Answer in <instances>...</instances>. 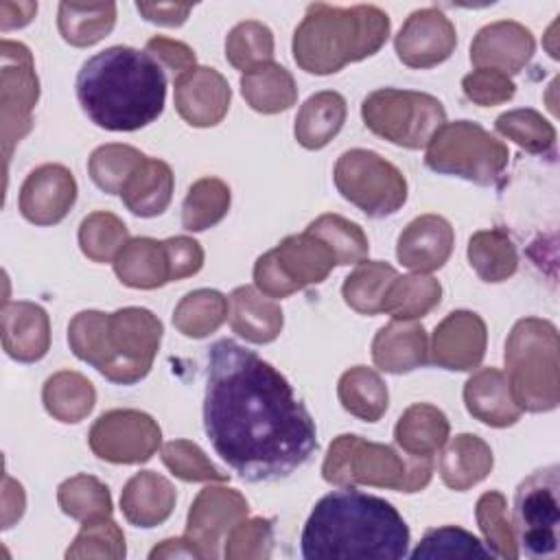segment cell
I'll list each match as a JSON object with an SVG mask.
<instances>
[{
    "label": "cell",
    "mask_w": 560,
    "mask_h": 560,
    "mask_svg": "<svg viewBox=\"0 0 560 560\" xmlns=\"http://www.w3.org/2000/svg\"><path fill=\"white\" fill-rule=\"evenodd\" d=\"M374 365L389 374H407L429 361L427 330L418 322L392 319L372 339Z\"/></svg>",
    "instance_id": "cell-23"
},
{
    "label": "cell",
    "mask_w": 560,
    "mask_h": 560,
    "mask_svg": "<svg viewBox=\"0 0 560 560\" xmlns=\"http://www.w3.org/2000/svg\"><path fill=\"white\" fill-rule=\"evenodd\" d=\"M475 518L483 534V542L494 558L514 560L521 556L512 518L508 514V501L499 490H488L479 497L475 505Z\"/></svg>",
    "instance_id": "cell-41"
},
{
    "label": "cell",
    "mask_w": 560,
    "mask_h": 560,
    "mask_svg": "<svg viewBox=\"0 0 560 560\" xmlns=\"http://www.w3.org/2000/svg\"><path fill=\"white\" fill-rule=\"evenodd\" d=\"M438 472L442 481L457 492H464L483 481L492 466V448L472 433H459L438 451Z\"/></svg>",
    "instance_id": "cell-26"
},
{
    "label": "cell",
    "mask_w": 560,
    "mask_h": 560,
    "mask_svg": "<svg viewBox=\"0 0 560 560\" xmlns=\"http://www.w3.org/2000/svg\"><path fill=\"white\" fill-rule=\"evenodd\" d=\"M144 160L147 155L136 147L109 142L92 151L88 160V173L103 192L120 195L125 182Z\"/></svg>",
    "instance_id": "cell-43"
},
{
    "label": "cell",
    "mask_w": 560,
    "mask_h": 560,
    "mask_svg": "<svg viewBox=\"0 0 560 560\" xmlns=\"http://www.w3.org/2000/svg\"><path fill=\"white\" fill-rule=\"evenodd\" d=\"M77 201V179L63 164H42L20 188V212L28 223L55 225Z\"/></svg>",
    "instance_id": "cell-18"
},
{
    "label": "cell",
    "mask_w": 560,
    "mask_h": 560,
    "mask_svg": "<svg viewBox=\"0 0 560 560\" xmlns=\"http://www.w3.org/2000/svg\"><path fill=\"white\" fill-rule=\"evenodd\" d=\"M455 46V26L435 7L413 11L394 39L398 59L409 68H433L446 61Z\"/></svg>",
    "instance_id": "cell-16"
},
{
    "label": "cell",
    "mask_w": 560,
    "mask_h": 560,
    "mask_svg": "<svg viewBox=\"0 0 560 560\" xmlns=\"http://www.w3.org/2000/svg\"><path fill=\"white\" fill-rule=\"evenodd\" d=\"M175 177L164 160L147 158L125 182L120 197L129 212L136 217H158L173 199Z\"/></svg>",
    "instance_id": "cell-29"
},
{
    "label": "cell",
    "mask_w": 560,
    "mask_h": 560,
    "mask_svg": "<svg viewBox=\"0 0 560 560\" xmlns=\"http://www.w3.org/2000/svg\"><path fill=\"white\" fill-rule=\"evenodd\" d=\"M42 402L46 411L66 424L81 422L94 409V385L79 372L61 370L46 378L42 389Z\"/></svg>",
    "instance_id": "cell-34"
},
{
    "label": "cell",
    "mask_w": 560,
    "mask_h": 560,
    "mask_svg": "<svg viewBox=\"0 0 560 560\" xmlns=\"http://www.w3.org/2000/svg\"><path fill=\"white\" fill-rule=\"evenodd\" d=\"M488 343V328L472 311L448 313L433 330L429 361L444 370L468 372L479 368Z\"/></svg>",
    "instance_id": "cell-17"
},
{
    "label": "cell",
    "mask_w": 560,
    "mask_h": 560,
    "mask_svg": "<svg viewBox=\"0 0 560 560\" xmlns=\"http://www.w3.org/2000/svg\"><path fill=\"white\" fill-rule=\"evenodd\" d=\"M300 542L306 560H396L407 556L409 527L389 501L341 488L315 503Z\"/></svg>",
    "instance_id": "cell-2"
},
{
    "label": "cell",
    "mask_w": 560,
    "mask_h": 560,
    "mask_svg": "<svg viewBox=\"0 0 560 560\" xmlns=\"http://www.w3.org/2000/svg\"><path fill=\"white\" fill-rule=\"evenodd\" d=\"M337 396L348 413L365 422L381 420L389 405L385 381L376 370L365 365H354L341 374Z\"/></svg>",
    "instance_id": "cell-33"
},
{
    "label": "cell",
    "mask_w": 560,
    "mask_h": 560,
    "mask_svg": "<svg viewBox=\"0 0 560 560\" xmlns=\"http://www.w3.org/2000/svg\"><path fill=\"white\" fill-rule=\"evenodd\" d=\"M162 332V322L149 308L81 311L68 324V343L77 359L96 368L107 381L133 385L149 374Z\"/></svg>",
    "instance_id": "cell-4"
},
{
    "label": "cell",
    "mask_w": 560,
    "mask_h": 560,
    "mask_svg": "<svg viewBox=\"0 0 560 560\" xmlns=\"http://www.w3.org/2000/svg\"><path fill=\"white\" fill-rule=\"evenodd\" d=\"M273 551V521L254 516L238 521L223 540L228 560H267Z\"/></svg>",
    "instance_id": "cell-50"
},
{
    "label": "cell",
    "mask_w": 560,
    "mask_h": 560,
    "mask_svg": "<svg viewBox=\"0 0 560 560\" xmlns=\"http://www.w3.org/2000/svg\"><path fill=\"white\" fill-rule=\"evenodd\" d=\"M448 418L429 402H416L402 411L394 427V442L405 455L433 457L448 440Z\"/></svg>",
    "instance_id": "cell-28"
},
{
    "label": "cell",
    "mask_w": 560,
    "mask_h": 560,
    "mask_svg": "<svg viewBox=\"0 0 560 560\" xmlns=\"http://www.w3.org/2000/svg\"><path fill=\"white\" fill-rule=\"evenodd\" d=\"M127 241L129 230L122 219L105 210L88 214L79 225V247L92 262H114Z\"/></svg>",
    "instance_id": "cell-45"
},
{
    "label": "cell",
    "mask_w": 560,
    "mask_h": 560,
    "mask_svg": "<svg viewBox=\"0 0 560 560\" xmlns=\"http://www.w3.org/2000/svg\"><path fill=\"white\" fill-rule=\"evenodd\" d=\"M247 499L228 486H206L192 501L186 518V534L201 558H219L230 529L247 518Z\"/></svg>",
    "instance_id": "cell-15"
},
{
    "label": "cell",
    "mask_w": 560,
    "mask_h": 560,
    "mask_svg": "<svg viewBox=\"0 0 560 560\" xmlns=\"http://www.w3.org/2000/svg\"><path fill=\"white\" fill-rule=\"evenodd\" d=\"M2 140L4 155L31 131L33 107L39 98V79L31 50L11 39H2Z\"/></svg>",
    "instance_id": "cell-14"
},
{
    "label": "cell",
    "mask_w": 560,
    "mask_h": 560,
    "mask_svg": "<svg viewBox=\"0 0 560 560\" xmlns=\"http://www.w3.org/2000/svg\"><path fill=\"white\" fill-rule=\"evenodd\" d=\"M175 501V488L166 477L153 470H140L125 483L120 510L131 525L151 529L162 525L173 514Z\"/></svg>",
    "instance_id": "cell-25"
},
{
    "label": "cell",
    "mask_w": 560,
    "mask_h": 560,
    "mask_svg": "<svg viewBox=\"0 0 560 560\" xmlns=\"http://www.w3.org/2000/svg\"><path fill=\"white\" fill-rule=\"evenodd\" d=\"M232 330L252 343L273 341L284 324L282 308L256 287H236L228 300Z\"/></svg>",
    "instance_id": "cell-27"
},
{
    "label": "cell",
    "mask_w": 560,
    "mask_h": 560,
    "mask_svg": "<svg viewBox=\"0 0 560 560\" xmlns=\"http://www.w3.org/2000/svg\"><path fill=\"white\" fill-rule=\"evenodd\" d=\"M330 247L311 232L291 234L273 249L258 256L254 284L267 298H287L311 284H319L335 267Z\"/></svg>",
    "instance_id": "cell-11"
},
{
    "label": "cell",
    "mask_w": 560,
    "mask_h": 560,
    "mask_svg": "<svg viewBox=\"0 0 560 560\" xmlns=\"http://www.w3.org/2000/svg\"><path fill=\"white\" fill-rule=\"evenodd\" d=\"M392 22L374 4L332 7L315 2L293 33V59L311 74H332L372 57L389 37Z\"/></svg>",
    "instance_id": "cell-5"
},
{
    "label": "cell",
    "mask_w": 560,
    "mask_h": 560,
    "mask_svg": "<svg viewBox=\"0 0 560 560\" xmlns=\"http://www.w3.org/2000/svg\"><path fill=\"white\" fill-rule=\"evenodd\" d=\"M225 59L241 72H249L273 59V33L258 20L238 22L225 37Z\"/></svg>",
    "instance_id": "cell-46"
},
{
    "label": "cell",
    "mask_w": 560,
    "mask_h": 560,
    "mask_svg": "<svg viewBox=\"0 0 560 560\" xmlns=\"http://www.w3.org/2000/svg\"><path fill=\"white\" fill-rule=\"evenodd\" d=\"M138 13L162 26H179L186 22L188 13L192 11V4H175V2H138Z\"/></svg>",
    "instance_id": "cell-55"
},
{
    "label": "cell",
    "mask_w": 560,
    "mask_h": 560,
    "mask_svg": "<svg viewBox=\"0 0 560 560\" xmlns=\"http://www.w3.org/2000/svg\"><path fill=\"white\" fill-rule=\"evenodd\" d=\"M361 118L378 138L405 149H422L446 122V112L427 92L381 88L363 98Z\"/></svg>",
    "instance_id": "cell-9"
},
{
    "label": "cell",
    "mask_w": 560,
    "mask_h": 560,
    "mask_svg": "<svg viewBox=\"0 0 560 560\" xmlns=\"http://www.w3.org/2000/svg\"><path fill=\"white\" fill-rule=\"evenodd\" d=\"M536 42L529 28L514 20H499L477 31L470 44V61L477 68H492L510 77L529 63Z\"/></svg>",
    "instance_id": "cell-20"
},
{
    "label": "cell",
    "mask_w": 560,
    "mask_h": 560,
    "mask_svg": "<svg viewBox=\"0 0 560 560\" xmlns=\"http://www.w3.org/2000/svg\"><path fill=\"white\" fill-rule=\"evenodd\" d=\"M151 560H160V558H201L197 547L192 545V540L188 536L182 538H166L160 545H155L149 553Z\"/></svg>",
    "instance_id": "cell-57"
},
{
    "label": "cell",
    "mask_w": 560,
    "mask_h": 560,
    "mask_svg": "<svg viewBox=\"0 0 560 560\" xmlns=\"http://www.w3.org/2000/svg\"><path fill=\"white\" fill-rule=\"evenodd\" d=\"M147 52L166 70L173 72V79L186 74L188 70L197 68V57L195 50L190 46H186L184 42L164 37V35H155L147 42Z\"/></svg>",
    "instance_id": "cell-54"
},
{
    "label": "cell",
    "mask_w": 560,
    "mask_h": 560,
    "mask_svg": "<svg viewBox=\"0 0 560 560\" xmlns=\"http://www.w3.org/2000/svg\"><path fill=\"white\" fill-rule=\"evenodd\" d=\"M332 177L341 197L370 219L392 217L407 201L405 175L392 162L368 149L343 151Z\"/></svg>",
    "instance_id": "cell-10"
},
{
    "label": "cell",
    "mask_w": 560,
    "mask_h": 560,
    "mask_svg": "<svg viewBox=\"0 0 560 560\" xmlns=\"http://www.w3.org/2000/svg\"><path fill=\"white\" fill-rule=\"evenodd\" d=\"M508 383L523 411L545 413L560 402L558 330L540 317L518 319L505 341Z\"/></svg>",
    "instance_id": "cell-7"
},
{
    "label": "cell",
    "mask_w": 560,
    "mask_h": 560,
    "mask_svg": "<svg viewBox=\"0 0 560 560\" xmlns=\"http://www.w3.org/2000/svg\"><path fill=\"white\" fill-rule=\"evenodd\" d=\"M494 127L501 136L516 142L527 153H549L556 144L553 125L532 107H518L503 112Z\"/></svg>",
    "instance_id": "cell-48"
},
{
    "label": "cell",
    "mask_w": 560,
    "mask_h": 560,
    "mask_svg": "<svg viewBox=\"0 0 560 560\" xmlns=\"http://www.w3.org/2000/svg\"><path fill=\"white\" fill-rule=\"evenodd\" d=\"M173 101L177 114L190 127H214L225 118L232 92L221 72L197 66L175 79Z\"/></svg>",
    "instance_id": "cell-19"
},
{
    "label": "cell",
    "mask_w": 560,
    "mask_h": 560,
    "mask_svg": "<svg viewBox=\"0 0 560 560\" xmlns=\"http://www.w3.org/2000/svg\"><path fill=\"white\" fill-rule=\"evenodd\" d=\"M510 160L508 147L479 122H444L427 144L424 164L442 175H455L477 186H492Z\"/></svg>",
    "instance_id": "cell-8"
},
{
    "label": "cell",
    "mask_w": 560,
    "mask_h": 560,
    "mask_svg": "<svg viewBox=\"0 0 560 560\" xmlns=\"http://www.w3.org/2000/svg\"><path fill=\"white\" fill-rule=\"evenodd\" d=\"M160 457L164 466L184 481H228V475L221 472L199 448V444L190 440H171L162 444Z\"/></svg>",
    "instance_id": "cell-51"
},
{
    "label": "cell",
    "mask_w": 560,
    "mask_h": 560,
    "mask_svg": "<svg viewBox=\"0 0 560 560\" xmlns=\"http://www.w3.org/2000/svg\"><path fill=\"white\" fill-rule=\"evenodd\" d=\"M162 243H164V252H166V260H168L171 282L195 276L203 267V249L195 238L171 236Z\"/></svg>",
    "instance_id": "cell-53"
},
{
    "label": "cell",
    "mask_w": 560,
    "mask_h": 560,
    "mask_svg": "<svg viewBox=\"0 0 560 560\" xmlns=\"http://www.w3.org/2000/svg\"><path fill=\"white\" fill-rule=\"evenodd\" d=\"M2 7L13 11L11 15H0L2 33L11 31V28L26 26L33 20V15L37 13V2H2Z\"/></svg>",
    "instance_id": "cell-58"
},
{
    "label": "cell",
    "mask_w": 560,
    "mask_h": 560,
    "mask_svg": "<svg viewBox=\"0 0 560 560\" xmlns=\"http://www.w3.org/2000/svg\"><path fill=\"white\" fill-rule=\"evenodd\" d=\"M203 431L247 481L289 477L317 451V429L291 383L254 350L219 339L208 350Z\"/></svg>",
    "instance_id": "cell-1"
},
{
    "label": "cell",
    "mask_w": 560,
    "mask_h": 560,
    "mask_svg": "<svg viewBox=\"0 0 560 560\" xmlns=\"http://www.w3.org/2000/svg\"><path fill=\"white\" fill-rule=\"evenodd\" d=\"M88 444L98 459L112 464H144L162 444L160 424L138 409H112L101 413Z\"/></svg>",
    "instance_id": "cell-13"
},
{
    "label": "cell",
    "mask_w": 560,
    "mask_h": 560,
    "mask_svg": "<svg viewBox=\"0 0 560 560\" xmlns=\"http://www.w3.org/2000/svg\"><path fill=\"white\" fill-rule=\"evenodd\" d=\"M230 186L219 177L197 179L182 203V225L188 232H203L217 225L230 210Z\"/></svg>",
    "instance_id": "cell-40"
},
{
    "label": "cell",
    "mask_w": 560,
    "mask_h": 560,
    "mask_svg": "<svg viewBox=\"0 0 560 560\" xmlns=\"http://www.w3.org/2000/svg\"><path fill=\"white\" fill-rule=\"evenodd\" d=\"M464 402L472 418L497 429L512 427L523 413L499 368L477 370L464 385Z\"/></svg>",
    "instance_id": "cell-24"
},
{
    "label": "cell",
    "mask_w": 560,
    "mask_h": 560,
    "mask_svg": "<svg viewBox=\"0 0 560 560\" xmlns=\"http://www.w3.org/2000/svg\"><path fill=\"white\" fill-rule=\"evenodd\" d=\"M433 475V457H413L389 444L343 433L332 440L322 464V477L339 488L374 486L398 492H420Z\"/></svg>",
    "instance_id": "cell-6"
},
{
    "label": "cell",
    "mask_w": 560,
    "mask_h": 560,
    "mask_svg": "<svg viewBox=\"0 0 560 560\" xmlns=\"http://www.w3.org/2000/svg\"><path fill=\"white\" fill-rule=\"evenodd\" d=\"M462 90L466 98L472 101L475 105L492 107V105L508 103L514 96L516 85L508 74L499 70L477 68L462 79Z\"/></svg>",
    "instance_id": "cell-52"
},
{
    "label": "cell",
    "mask_w": 560,
    "mask_h": 560,
    "mask_svg": "<svg viewBox=\"0 0 560 560\" xmlns=\"http://www.w3.org/2000/svg\"><path fill=\"white\" fill-rule=\"evenodd\" d=\"M77 98L94 125L107 131H136L162 114L166 74L147 50L109 46L81 66Z\"/></svg>",
    "instance_id": "cell-3"
},
{
    "label": "cell",
    "mask_w": 560,
    "mask_h": 560,
    "mask_svg": "<svg viewBox=\"0 0 560 560\" xmlns=\"http://www.w3.org/2000/svg\"><path fill=\"white\" fill-rule=\"evenodd\" d=\"M125 556H127L125 534L116 525V521H112V516L83 521L72 545L66 549L68 560H85V558L120 560Z\"/></svg>",
    "instance_id": "cell-47"
},
{
    "label": "cell",
    "mask_w": 560,
    "mask_h": 560,
    "mask_svg": "<svg viewBox=\"0 0 560 560\" xmlns=\"http://www.w3.org/2000/svg\"><path fill=\"white\" fill-rule=\"evenodd\" d=\"M396 278L398 271L392 265L383 260H361L357 262V269L343 280V302L361 315L383 313L387 289Z\"/></svg>",
    "instance_id": "cell-38"
},
{
    "label": "cell",
    "mask_w": 560,
    "mask_h": 560,
    "mask_svg": "<svg viewBox=\"0 0 560 560\" xmlns=\"http://www.w3.org/2000/svg\"><path fill=\"white\" fill-rule=\"evenodd\" d=\"M413 560L420 558H494L492 551L475 534L444 525L429 529L411 551Z\"/></svg>",
    "instance_id": "cell-49"
},
{
    "label": "cell",
    "mask_w": 560,
    "mask_h": 560,
    "mask_svg": "<svg viewBox=\"0 0 560 560\" xmlns=\"http://www.w3.org/2000/svg\"><path fill=\"white\" fill-rule=\"evenodd\" d=\"M468 262L483 282H503L516 273L518 254L508 232L479 230L468 241Z\"/></svg>",
    "instance_id": "cell-36"
},
{
    "label": "cell",
    "mask_w": 560,
    "mask_h": 560,
    "mask_svg": "<svg viewBox=\"0 0 560 560\" xmlns=\"http://www.w3.org/2000/svg\"><path fill=\"white\" fill-rule=\"evenodd\" d=\"M228 298L217 289H197L186 293L173 313V326L190 339H203L219 330L228 317Z\"/></svg>",
    "instance_id": "cell-39"
},
{
    "label": "cell",
    "mask_w": 560,
    "mask_h": 560,
    "mask_svg": "<svg viewBox=\"0 0 560 560\" xmlns=\"http://www.w3.org/2000/svg\"><path fill=\"white\" fill-rule=\"evenodd\" d=\"M114 273L131 289H158L171 282L164 243L140 236L129 238L114 258Z\"/></svg>",
    "instance_id": "cell-30"
},
{
    "label": "cell",
    "mask_w": 560,
    "mask_h": 560,
    "mask_svg": "<svg viewBox=\"0 0 560 560\" xmlns=\"http://www.w3.org/2000/svg\"><path fill=\"white\" fill-rule=\"evenodd\" d=\"M346 98L335 90H324L304 101L295 116V140L311 151L326 147L346 122Z\"/></svg>",
    "instance_id": "cell-31"
},
{
    "label": "cell",
    "mask_w": 560,
    "mask_h": 560,
    "mask_svg": "<svg viewBox=\"0 0 560 560\" xmlns=\"http://www.w3.org/2000/svg\"><path fill=\"white\" fill-rule=\"evenodd\" d=\"M116 24L114 2H61L57 13V26L61 37L77 48L92 46L107 37Z\"/></svg>",
    "instance_id": "cell-35"
},
{
    "label": "cell",
    "mask_w": 560,
    "mask_h": 560,
    "mask_svg": "<svg viewBox=\"0 0 560 560\" xmlns=\"http://www.w3.org/2000/svg\"><path fill=\"white\" fill-rule=\"evenodd\" d=\"M442 300V284L429 273H407L398 276L387 289L383 313L392 315V319L416 322L433 311Z\"/></svg>",
    "instance_id": "cell-37"
},
{
    "label": "cell",
    "mask_w": 560,
    "mask_h": 560,
    "mask_svg": "<svg viewBox=\"0 0 560 560\" xmlns=\"http://www.w3.org/2000/svg\"><path fill=\"white\" fill-rule=\"evenodd\" d=\"M560 479L558 466H545L527 475L516 492L512 508V527L516 545L529 558H547L558 551L560 527Z\"/></svg>",
    "instance_id": "cell-12"
},
{
    "label": "cell",
    "mask_w": 560,
    "mask_h": 560,
    "mask_svg": "<svg viewBox=\"0 0 560 560\" xmlns=\"http://www.w3.org/2000/svg\"><path fill=\"white\" fill-rule=\"evenodd\" d=\"M2 348L20 363H35L50 348L48 313L35 302H4L0 313Z\"/></svg>",
    "instance_id": "cell-22"
},
{
    "label": "cell",
    "mask_w": 560,
    "mask_h": 560,
    "mask_svg": "<svg viewBox=\"0 0 560 560\" xmlns=\"http://www.w3.org/2000/svg\"><path fill=\"white\" fill-rule=\"evenodd\" d=\"M241 94L254 112L278 114L295 105L298 85L284 66L269 61L241 74Z\"/></svg>",
    "instance_id": "cell-32"
},
{
    "label": "cell",
    "mask_w": 560,
    "mask_h": 560,
    "mask_svg": "<svg viewBox=\"0 0 560 560\" xmlns=\"http://www.w3.org/2000/svg\"><path fill=\"white\" fill-rule=\"evenodd\" d=\"M453 243L455 232L444 217L422 214L407 223V228L400 232L396 243V258L411 271L429 273L448 260Z\"/></svg>",
    "instance_id": "cell-21"
},
{
    "label": "cell",
    "mask_w": 560,
    "mask_h": 560,
    "mask_svg": "<svg viewBox=\"0 0 560 560\" xmlns=\"http://www.w3.org/2000/svg\"><path fill=\"white\" fill-rule=\"evenodd\" d=\"M57 503L61 512L74 521H92L112 516V494L94 475H74L57 488Z\"/></svg>",
    "instance_id": "cell-42"
},
{
    "label": "cell",
    "mask_w": 560,
    "mask_h": 560,
    "mask_svg": "<svg viewBox=\"0 0 560 560\" xmlns=\"http://www.w3.org/2000/svg\"><path fill=\"white\" fill-rule=\"evenodd\" d=\"M24 490L18 481L4 475V492H2V527L9 529L24 514Z\"/></svg>",
    "instance_id": "cell-56"
},
{
    "label": "cell",
    "mask_w": 560,
    "mask_h": 560,
    "mask_svg": "<svg viewBox=\"0 0 560 560\" xmlns=\"http://www.w3.org/2000/svg\"><path fill=\"white\" fill-rule=\"evenodd\" d=\"M306 232L315 234L317 238H322L330 247V252L335 256V262L339 267L357 265L370 252V243H368V236H365L363 228L354 221H348V219L339 217V214L317 217L315 221L308 223Z\"/></svg>",
    "instance_id": "cell-44"
}]
</instances>
